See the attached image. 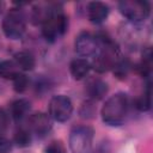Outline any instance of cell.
I'll use <instances>...</instances> for the list:
<instances>
[{
  "mask_svg": "<svg viewBox=\"0 0 153 153\" xmlns=\"http://www.w3.org/2000/svg\"><path fill=\"white\" fill-rule=\"evenodd\" d=\"M129 112V98L124 92H117L109 97L102 106L100 115L105 124L118 127L124 123Z\"/></svg>",
  "mask_w": 153,
  "mask_h": 153,
  "instance_id": "6da1fadb",
  "label": "cell"
},
{
  "mask_svg": "<svg viewBox=\"0 0 153 153\" xmlns=\"http://www.w3.org/2000/svg\"><path fill=\"white\" fill-rule=\"evenodd\" d=\"M26 30V18L20 7L11 8L2 19V31L10 39H19Z\"/></svg>",
  "mask_w": 153,
  "mask_h": 153,
  "instance_id": "7a4b0ae2",
  "label": "cell"
},
{
  "mask_svg": "<svg viewBox=\"0 0 153 153\" xmlns=\"http://www.w3.org/2000/svg\"><path fill=\"white\" fill-rule=\"evenodd\" d=\"M94 131L88 126H76L69 133V148L72 153H92Z\"/></svg>",
  "mask_w": 153,
  "mask_h": 153,
  "instance_id": "3957f363",
  "label": "cell"
},
{
  "mask_svg": "<svg viewBox=\"0 0 153 153\" xmlns=\"http://www.w3.org/2000/svg\"><path fill=\"white\" fill-rule=\"evenodd\" d=\"M68 30V18L62 10L55 12L48 20L42 24V35L48 42H55L61 38Z\"/></svg>",
  "mask_w": 153,
  "mask_h": 153,
  "instance_id": "277c9868",
  "label": "cell"
},
{
  "mask_svg": "<svg viewBox=\"0 0 153 153\" xmlns=\"http://www.w3.org/2000/svg\"><path fill=\"white\" fill-rule=\"evenodd\" d=\"M121 14L131 23L145 22L151 14V5L148 1L124 0L118 4Z\"/></svg>",
  "mask_w": 153,
  "mask_h": 153,
  "instance_id": "5b68a950",
  "label": "cell"
},
{
  "mask_svg": "<svg viewBox=\"0 0 153 153\" xmlns=\"http://www.w3.org/2000/svg\"><path fill=\"white\" fill-rule=\"evenodd\" d=\"M73 114V104L69 97L65 94L54 96L49 102V116L53 121L66 122Z\"/></svg>",
  "mask_w": 153,
  "mask_h": 153,
  "instance_id": "8992f818",
  "label": "cell"
},
{
  "mask_svg": "<svg viewBox=\"0 0 153 153\" xmlns=\"http://www.w3.org/2000/svg\"><path fill=\"white\" fill-rule=\"evenodd\" d=\"M98 39L94 35L90 32H81L76 36L74 42L75 53L79 54L81 57L94 56L98 50Z\"/></svg>",
  "mask_w": 153,
  "mask_h": 153,
  "instance_id": "52a82bcc",
  "label": "cell"
},
{
  "mask_svg": "<svg viewBox=\"0 0 153 153\" xmlns=\"http://www.w3.org/2000/svg\"><path fill=\"white\" fill-rule=\"evenodd\" d=\"M53 128V120L48 114L36 112L29 118V130L39 137L45 136Z\"/></svg>",
  "mask_w": 153,
  "mask_h": 153,
  "instance_id": "ba28073f",
  "label": "cell"
},
{
  "mask_svg": "<svg viewBox=\"0 0 153 153\" xmlns=\"http://www.w3.org/2000/svg\"><path fill=\"white\" fill-rule=\"evenodd\" d=\"M109 12H110L109 6L102 1L88 2L87 7H86V13H87L88 20L93 24H97V25L104 23L108 19Z\"/></svg>",
  "mask_w": 153,
  "mask_h": 153,
  "instance_id": "9c48e42d",
  "label": "cell"
},
{
  "mask_svg": "<svg viewBox=\"0 0 153 153\" xmlns=\"http://www.w3.org/2000/svg\"><path fill=\"white\" fill-rule=\"evenodd\" d=\"M86 93L91 100H99L108 93V84L99 78H92L86 84Z\"/></svg>",
  "mask_w": 153,
  "mask_h": 153,
  "instance_id": "30bf717a",
  "label": "cell"
},
{
  "mask_svg": "<svg viewBox=\"0 0 153 153\" xmlns=\"http://www.w3.org/2000/svg\"><path fill=\"white\" fill-rule=\"evenodd\" d=\"M91 71V63L84 59V57H78L71 61L69 63V72L71 75L75 79V80H81L85 76H87V74Z\"/></svg>",
  "mask_w": 153,
  "mask_h": 153,
  "instance_id": "8fae6325",
  "label": "cell"
},
{
  "mask_svg": "<svg viewBox=\"0 0 153 153\" xmlns=\"http://www.w3.org/2000/svg\"><path fill=\"white\" fill-rule=\"evenodd\" d=\"M31 109V103L25 98H18L11 103V115L16 121H22L29 114Z\"/></svg>",
  "mask_w": 153,
  "mask_h": 153,
  "instance_id": "7c38bea8",
  "label": "cell"
},
{
  "mask_svg": "<svg viewBox=\"0 0 153 153\" xmlns=\"http://www.w3.org/2000/svg\"><path fill=\"white\" fill-rule=\"evenodd\" d=\"M13 61L17 63V66L20 68V71H32L36 66L35 56L26 50H22L14 54Z\"/></svg>",
  "mask_w": 153,
  "mask_h": 153,
  "instance_id": "4fadbf2b",
  "label": "cell"
},
{
  "mask_svg": "<svg viewBox=\"0 0 153 153\" xmlns=\"http://www.w3.org/2000/svg\"><path fill=\"white\" fill-rule=\"evenodd\" d=\"M20 73V68L13 60H6L0 62V76H2L4 79L13 80Z\"/></svg>",
  "mask_w": 153,
  "mask_h": 153,
  "instance_id": "5bb4252c",
  "label": "cell"
},
{
  "mask_svg": "<svg viewBox=\"0 0 153 153\" xmlns=\"http://www.w3.org/2000/svg\"><path fill=\"white\" fill-rule=\"evenodd\" d=\"M32 137H31V131L26 128H19L13 136V142L20 147V148H25L29 147L31 145Z\"/></svg>",
  "mask_w": 153,
  "mask_h": 153,
  "instance_id": "9a60e30c",
  "label": "cell"
},
{
  "mask_svg": "<svg viewBox=\"0 0 153 153\" xmlns=\"http://www.w3.org/2000/svg\"><path fill=\"white\" fill-rule=\"evenodd\" d=\"M135 108L139 110V111H141V112H143V111H148L149 109H151V82L148 81V84H147V87H146V90L143 91V93L140 96V97H137L136 99H135Z\"/></svg>",
  "mask_w": 153,
  "mask_h": 153,
  "instance_id": "2e32d148",
  "label": "cell"
},
{
  "mask_svg": "<svg viewBox=\"0 0 153 153\" xmlns=\"http://www.w3.org/2000/svg\"><path fill=\"white\" fill-rule=\"evenodd\" d=\"M131 69V63L128 59H121L115 63V66L112 67V71H114V74L118 78V79H124L127 78V75L129 74Z\"/></svg>",
  "mask_w": 153,
  "mask_h": 153,
  "instance_id": "e0dca14e",
  "label": "cell"
},
{
  "mask_svg": "<svg viewBox=\"0 0 153 153\" xmlns=\"http://www.w3.org/2000/svg\"><path fill=\"white\" fill-rule=\"evenodd\" d=\"M12 81H13V88L18 93H23L29 86V78L24 73L18 74Z\"/></svg>",
  "mask_w": 153,
  "mask_h": 153,
  "instance_id": "ac0fdd59",
  "label": "cell"
},
{
  "mask_svg": "<svg viewBox=\"0 0 153 153\" xmlns=\"http://www.w3.org/2000/svg\"><path fill=\"white\" fill-rule=\"evenodd\" d=\"M44 153H67L65 145L61 141H51L44 149Z\"/></svg>",
  "mask_w": 153,
  "mask_h": 153,
  "instance_id": "d6986e66",
  "label": "cell"
},
{
  "mask_svg": "<svg viewBox=\"0 0 153 153\" xmlns=\"http://www.w3.org/2000/svg\"><path fill=\"white\" fill-rule=\"evenodd\" d=\"M96 110H94V105L92 103V100H87L86 103H84L80 108V115L82 117H86V118H90V117H93Z\"/></svg>",
  "mask_w": 153,
  "mask_h": 153,
  "instance_id": "ffe728a7",
  "label": "cell"
},
{
  "mask_svg": "<svg viewBox=\"0 0 153 153\" xmlns=\"http://www.w3.org/2000/svg\"><path fill=\"white\" fill-rule=\"evenodd\" d=\"M10 126V116L6 110L0 108V134L5 133Z\"/></svg>",
  "mask_w": 153,
  "mask_h": 153,
  "instance_id": "44dd1931",
  "label": "cell"
},
{
  "mask_svg": "<svg viewBox=\"0 0 153 153\" xmlns=\"http://www.w3.org/2000/svg\"><path fill=\"white\" fill-rule=\"evenodd\" d=\"M11 149H12V142L7 137L0 135V153H8Z\"/></svg>",
  "mask_w": 153,
  "mask_h": 153,
  "instance_id": "7402d4cb",
  "label": "cell"
},
{
  "mask_svg": "<svg viewBox=\"0 0 153 153\" xmlns=\"http://www.w3.org/2000/svg\"><path fill=\"white\" fill-rule=\"evenodd\" d=\"M4 10H5V2L4 1H0V16L2 14Z\"/></svg>",
  "mask_w": 153,
  "mask_h": 153,
  "instance_id": "603a6c76",
  "label": "cell"
}]
</instances>
